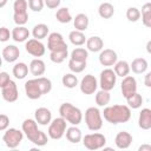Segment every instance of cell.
Instances as JSON below:
<instances>
[{"label":"cell","mask_w":151,"mask_h":151,"mask_svg":"<svg viewBox=\"0 0 151 151\" xmlns=\"http://www.w3.org/2000/svg\"><path fill=\"white\" fill-rule=\"evenodd\" d=\"M86 61H76L70 59L68 60V68L72 73H81L86 68Z\"/></svg>","instance_id":"f35d334b"},{"label":"cell","mask_w":151,"mask_h":151,"mask_svg":"<svg viewBox=\"0 0 151 151\" xmlns=\"http://www.w3.org/2000/svg\"><path fill=\"white\" fill-rule=\"evenodd\" d=\"M1 66H2V57L0 55V67H1Z\"/></svg>","instance_id":"f907efd6"},{"label":"cell","mask_w":151,"mask_h":151,"mask_svg":"<svg viewBox=\"0 0 151 151\" xmlns=\"http://www.w3.org/2000/svg\"><path fill=\"white\" fill-rule=\"evenodd\" d=\"M25 93L27 98L35 100L42 94H47L52 90V81L46 77H35L34 79H28L25 83Z\"/></svg>","instance_id":"6da1fadb"},{"label":"cell","mask_w":151,"mask_h":151,"mask_svg":"<svg viewBox=\"0 0 151 151\" xmlns=\"http://www.w3.org/2000/svg\"><path fill=\"white\" fill-rule=\"evenodd\" d=\"M85 123L90 131H99L103 127V116L98 107L91 106L85 111Z\"/></svg>","instance_id":"5b68a950"},{"label":"cell","mask_w":151,"mask_h":151,"mask_svg":"<svg viewBox=\"0 0 151 151\" xmlns=\"http://www.w3.org/2000/svg\"><path fill=\"white\" fill-rule=\"evenodd\" d=\"M66 120L63 117H58L51 120V123L48 124V129H47V136L51 139L58 140L60 138H63L65 136V131H66Z\"/></svg>","instance_id":"ba28073f"},{"label":"cell","mask_w":151,"mask_h":151,"mask_svg":"<svg viewBox=\"0 0 151 151\" xmlns=\"http://www.w3.org/2000/svg\"><path fill=\"white\" fill-rule=\"evenodd\" d=\"M60 117H63L71 125H79L83 120V112L79 107L72 105L71 103H63L59 107Z\"/></svg>","instance_id":"277c9868"},{"label":"cell","mask_w":151,"mask_h":151,"mask_svg":"<svg viewBox=\"0 0 151 151\" xmlns=\"http://www.w3.org/2000/svg\"><path fill=\"white\" fill-rule=\"evenodd\" d=\"M98 14L103 19H110L114 14V7L110 2H101L98 7Z\"/></svg>","instance_id":"83f0119b"},{"label":"cell","mask_w":151,"mask_h":151,"mask_svg":"<svg viewBox=\"0 0 151 151\" xmlns=\"http://www.w3.org/2000/svg\"><path fill=\"white\" fill-rule=\"evenodd\" d=\"M144 84L146 87H151V72H147L144 76Z\"/></svg>","instance_id":"bcb514c9"},{"label":"cell","mask_w":151,"mask_h":151,"mask_svg":"<svg viewBox=\"0 0 151 151\" xmlns=\"http://www.w3.org/2000/svg\"><path fill=\"white\" fill-rule=\"evenodd\" d=\"M22 139H24V132L14 127L6 129L2 136V142L9 149H17L21 144Z\"/></svg>","instance_id":"9c48e42d"},{"label":"cell","mask_w":151,"mask_h":151,"mask_svg":"<svg viewBox=\"0 0 151 151\" xmlns=\"http://www.w3.org/2000/svg\"><path fill=\"white\" fill-rule=\"evenodd\" d=\"M99 63L103 66H113L116 61L118 60V55L116 51L111 48H103L99 53Z\"/></svg>","instance_id":"2e32d148"},{"label":"cell","mask_w":151,"mask_h":151,"mask_svg":"<svg viewBox=\"0 0 151 151\" xmlns=\"http://www.w3.org/2000/svg\"><path fill=\"white\" fill-rule=\"evenodd\" d=\"M29 34H31V32L25 26H15L12 29V32H11L12 39L15 42H24V41H26L29 38Z\"/></svg>","instance_id":"ffe728a7"},{"label":"cell","mask_w":151,"mask_h":151,"mask_svg":"<svg viewBox=\"0 0 151 151\" xmlns=\"http://www.w3.org/2000/svg\"><path fill=\"white\" fill-rule=\"evenodd\" d=\"M65 136H66V139L70 143H73V144L79 143L83 138L81 130L79 127H77V125H72V126L67 127L66 131H65Z\"/></svg>","instance_id":"d4e9b609"},{"label":"cell","mask_w":151,"mask_h":151,"mask_svg":"<svg viewBox=\"0 0 151 151\" xmlns=\"http://www.w3.org/2000/svg\"><path fill=\"white\" fill-rule=\"evenodd\" d=\"M150 45H151V41H147V45H146V47H147V52L150 53L151 51H150Z\"/></svg>","instance_id":"681fc988"},{"label":"cell","mask_w":151,"mask_h":151,"mask_svg":"<svg viewBox=\"0 0 151 151\" xmlns=\"http://www.w3.org/2000/svg\"><path fill=\"white\" fill-rule=\"evenodd\" d=\"M83 144L87 150L96 151L99 149H103L106 144V137L103 133L99 132H93V133H87L83 138Z\"/></svg>","instance_id":"8992f818"},{"label":"cell","mask_w":151,"mask_h":151,"mask_svg":"<svg viewBox=\"0 0 151 151\" xmlns=\"http://www.w3.org/2000/svg\"><path fill=\"white\" fill-rule=\"evenodd\" d=\"M132 134L127 131H119L117 134H116V138H114V144L118 149L120 150H125V149H129L130 145L132 144Z\"/></svg>","instance_id":"e0dca14e"},{"label":"cell","mask_w":151,"mask_h":151,"mask_svg":"<svg viewBox=\"0 0 151 151\" xmlns=\"http://www.w3.org/2000/svg\"><path fill=\"white\" fill-rule=\"evenodd\" d=\"M111 100V94L110 91L100 90L96 93V104L98 106H106Z\"/></svg>","instance_id":"d590c367"},{"label":"cell","mask_w":151,"mask_h":151,"mask_svg":"<svg viewBox=\"0 0 151 151\" xmlns=\"http://www.w3.org/2000/svg\"><path fill=\"white\" fill-rule=\"evenodd\" d=\"M27 0H15L13 4V20L17 26H24L28 21Z\"/></svg>","instance_id":"52a82bcc"},{"label":"cell","mask_w":151,"mask_h":151,"mask_svg":"<svg viewBox=\"0 0 151 151\" xmlns=\"http://www.w3.org/2000/svg\"><path fill=\"white\" fill-rule=\"evenodd\" d=\"M120 91L124 98L129 97L130 94L137 92V80L132 76H126L123 78L122 84H120Z\"/></svg>","instance_id":"9a60e30c"},{"label":"cell","mask_w":151,"mask_h":151,"mask_svg":"<svg viewBox=\"0 0 151 151\" xmlns=\"http://www.w3.org/2000/svg\"><path fill=\"white\" fill-rule=\"evenodd\" d=\"M86 48L87 51L90 52H100L103 48H104V41L98 35H93V37H90L88 39H86Z\"/></svg>","instance_id":"603a6c76"},{"label":"cell","mask_w":151,"mask_h":151,"mask_svg":"<svg viewBox=\"0 0 151 151\" xmlns=\"http://www.w3.org/2000/svg\"><path fill=\"white\" fill-rule=\"evenodd\" d=\"M138 150H139V151H151V145H147V144L142 145V146H139Z\"/></svg>","instance_id":"7dc6e473"},{"label":"cell","mask_w":151,"mask_h":151,"mask_svg":"<svg viewBox=\"0 0 151 151\" xmlns=\"http://www.w3.org/2000/svg\"><path fill=\"white\" fill-rule=\"evenodd\" d=\"M116 83H117V76L112 68H104L100 72L98 85L100 86L101 90L111 91L114 88Z\"/></svg>","instance_id":"30bf717a"},{"label":"cell","mask_w":151,"mask_h":151,"mask_svg":"<svg viewBox=\"0 0 151 151\" xmlns=\"http://www.w3.org/2000/svg\"><path fill=\"white\" fill-rule=\"evenodd\" d=\"M21 130L24 134L27 137V139L37 146H44L48 142L47 134L38 129V123L35 122V119H25L21 124Z\"/></svg>","instance_id":"3957f363"},{"label":"cell","mask_w":151,"mask_h":151,"mask_svg":"<svg viewBox=\"0 0 151 151\" xmlns=\"http://www.w3.org/2000/svg\"><path fill=\"white\" fill-rule=\"evenodd\" d=\"M88 57V51L85 50L84 47H77L71 52L70 59L76 60V61H86Z\"/></svg>","instance_id":"e575fe53"},{"label":"cell","mask_w":151,"mask_h":151,"mask_svg":"<svg viewBox=\"0 0 151 151\" xmlns=\"http://www.w3.org/2000/svg\"><path fill=\"white\" fill-rule=\"evenodd\" d=\"M7 1H8V0H0V8L5 7V6L7 5Z\"/></svg>","instance_id":"c3c4849f"},{"label":"cell","mask_w":151,"mask_h":151,"mask_svg":"<svg viewBox=\"0 0 151 151\" xmlns=\"http://www.w3.org/2000/svg\"><path fill=\"white\" fill-rule=\"evenodd\" d=\"M9 126V118L7 114L0 113V131H5Z\"/></svg>","instance_id":"7bdbcfd3"},{"label":"cell","mask_w":151,"mask_h":151,"mask_svg":"<svg viewBox=\"0 0 151 151\" xmlns=\"http://www.w3.org/2000/svg\"><path fill=\"white\" fill-rule=\"evenodd\" d=\"M48 32H50V28L46 24H37L32 29V35L34 39L41 40L48 35Z\"/></svg>","instance_id":"f1b7e54d"},{"label":"cell","mask_w":151,"mask_h":151,"mask_svg":"<svg viewBox=\"0 0 151 151\" xmlns=\"http://www.w3.org/2000/svg\"><path fill=\"white\" fill-rule=\"evenodd\" d=\"M113 71L116 73L117 77H126L129 73H130V64L126 61V60H117L116 64L113 65Z\"/></svg>","instance_id":"4316f807"},{"label":"cell","mask_w":151,"mask_h":151,"mask_svg":"<svg viewBox=\"0 0 151 151\" xmlns=\"http://www.w3.org/2000/svg\"><path fill=\"white\" fill-rule=\"evenodd\" d=\"M66 57H68V50L50 52V59L54 64H61L66 59Z\"/></svg>","instance_id":"74e56055"},{"label":"cell","mask_w":151,"mask_h":151,"mask_svg":"<svg viewBox=\"0 0 151 151\" xmlns=\"http://www.w3.org/2000/svg\"><path fill=\"white\" fill-rule=\"evenodd\" d=\"M11 81V77L7 72H0V88L5 87Z\"/></svg>","instance_id":"ee69618b"},{"label":"cell","mask_w":151,"mask_h":151,"mask_svg":"<svg viewBox=\"0 0 151 151\" xmlns=\"http://www.w3.org/2000/svg\"><path fill=\"white\" fill-rule=\"evenodd\" d=\"M126 19L131 22H136L140 19V11L137 7H129L126 9Z\"/></svg>","instance_id":"ab89813d"},{"label":"cell","mask_w":151,"mask_h":151,"mask_svg":"<svg viewBox=\"0 0 151 151\" xmlns=\"http://www.w3.org/2000/svg\"><path fill=\"white\" fill-rule=\"evenodd\" d=\"M79 87H80V91L84 94H93L98 88V80L94 76L86 74L81 79V81L79 84Z\"/></svg>","instance_id":"4fadbf2b"},{"label":"cell","mask_w":151,"mask_h":151,"mask_svg":"<svg viewBox=\"0 0 151 151\" xmlns=\"http://www.w3.org/2000/svg\"><path fill=\"white\" fill-rule=\"evenodd\" d=\"M61 83L67 88H74L78 85V78L74 73H66L61 78Z\"/></svg>","instance_id":"8d00e7d4"},{"label":"cell","mask_w":151,"mask_h":151,"mask_svg":"<svg viewBox=\"0 0 151 151\" xmlns=\"http://www.w3.org/2000/svg\"><path fill=\"white\" fill-rule=\"evenodd\" d=\"M125 99H126L127 106H129L130 109H133V110L139 109V107L142 106L143 101H144V99H143L142 94H139L138 92H134V93L130 94V96H129V97H126Z\"/></svg>","instance_id":"1f68e13d"},{"label":"cell","mask_w":151,"mask_h":151,"mask_svg":"<svg viewBox=\"0 0 151 151\" xmlns=\"http://www.w3.org/2000/svg\"><path fill=\"white\" fill-rule=\"evenodd\" d=\"M138 126L142 130H150L151 129V110L145 107L142 109L138 116Z\"/></svg>","instance_id":"7402d4cb"},{"label":"cell","mask_w":151,"mask_h":151,"mask_svg":"<svg viewBox=\"0 0 151 151\" xmlns=\"http://www.w3.org/2000/svg\"><path fill=\"white\" fill-rule=\"evenodd\" d=\"M12 73L17 79H25L26 76L28 74V66L25 63H21V61L15 63L14 66H13Z\"/></svg>","instance_id":"4dcf8cb0"},{"label":"cell","mask_w":151,"mask_h":151,"mask_svg":"<svg viewBox=\"0 0 151 151\" xmlns=\"http://www.w3.org/2000/svg\"><path fill=\"white\" fill-rule=\"evenodd\" d=\"M47 48L50 50V52H55V51L68 50V46L60 33L52 32V33H48L47 35Z\"/></svg>","instance_id":"8fae6325"},{"label":"cell","mask_w":151,"mask_h":151,"mask_svg":"<svg viewBox=\"0 0 151 151\" xmlns=\"http://www.w3.org/2000/svg\"><path fill=\"white\" fill-rule=\"evenodd\" d=\"M1 96H2L4 100L7 103L17 101L19 98V91H18V86H17L15 81L11 80L5 87H2L1 88Z\"/></svg>","instance_id":"5bb4252c"},{"label":"cell","mask_w":151,"mask_h":151,"mask_svg":"<svg viewBox=\"0 0 151 151\" xmlns=\"http://www.w3.org/2000/svg\"><path fill=\"white\" fill-rule=\"evenodd\" d=\"M60 2H61V0H44L45 6H46L47 8H50V9H55V8H58V7L60 6Z\"/></svg>","instance_id":"f6af8a7d"},{"label":"cell","mask_w":151,"mask_h":151,"mask_svg":"<svg viewBox=\"0 0 151 151\" xmlns=\"http://www.w3.org/2000/svg\"><path fill=\"white\" fill-rule=\"evenodd\" d=\"M34 119L39 125L46 126L52 120V112L47 107H38L34 112Z\"/></svg>","instance_id":"ac0fdd59"},{"label":"cell","mask_w":151,"mask_h":151,"mask_svg":"<svg viewBox=\"0 0 151 151\" xmlns=\"http://www.w3.org/2000/svg\"><path fill=\"white\" fill-rule=\"evenodd\" d=\"M72 20H73L74 28L78 29V31H81V32L86 31L87 27H88V24H90L88 17H87L86 14H84V13L77 14V15L74 17V19H72Z\"/></svg>","instance_id":"484cf974"},{"label":"cell","mask_w":151,"mask_h":151,"mask_svg":"<svg viewBox=\"0 0 151 151\" xmlns=\"http://www.w3.org/2000/svg\"><path fill=\"white\" fill-rule=\"evenodd\" d=\"M25 50H26V52H27L28 54H31V55H33V57H35V58L42 57V55L45 54V52H46L45 45H44L40 40L34 39V38L26 40Z\"/></svg>","instance_id":"7c38bea8"},{"label":"cell","mask_w":151,"mask_h":151,"mask_svg":"<svg viewBox=\"0 0 151 151\" xmlns=\"http://www.w3.org/2000/svg\"><path fill=\"white\" fill-rule=\"evenodd\" d=\"M55 19L60 24H68L70 21H72L73 18H72L71 12L67 7H60L55 13Z\"/></svg>","instance_id":"d6a6232c"},{"label":"cell","mask_w":151,"mask_h":151,"mask_svg":"<svg viewBox=\"0 0 151 151\" xmlns=\"http://www.w3.org/2000/svg\"><path fill=\"white\" fill-rule=\"evenodd\" d=\"M1 57L7 63H15L20 57V50L15 45H7L2 50Z\"/></svg>","instance_id":"d6986e66"},{"label":"cell","mask_w":151,"mask_h":151,"mask_svg":"<svg viewBox=\"0 0 151 151\" xmlns=\"http://www.w3.org/2000/svg\"><path fill=\"white\" fill-rule=\"evenodd\" d=\"M68 40H70L71 44L74 45V46H81V45L85 44L86 37H85L84 32L78 31V29H74V31H71V32H70V34H68Z\"/></svg>","instance_id":"f546056e"},{"label":"cell","mask_w":151,"mask_h":151,"mask_svg":"<svg viewBox=\"0 0 151 151\" xmlns=\"http://www.w3.org/2000/svg\"><path fill=\"white\" fill-rule=\"evenodd\" d=\"M140 17H142V22L145 27H151V4L150 2H146L143 5L142 7V13H140Z\"/></svg>","instance_id":"836d02e7"},{"label":"cell","mask_w":151,"mask_h":151,"mask_svg":"<svg viewBox=\"0 0 151 151\" xmlns=\"http://www.w3.org/2000/svg\"><path fill=\"white\" fill-rule=\"evenodd\" d=\"M9 39H12V35H11L9 29L7 27H5V26L0 27V42H6Z\"/></svg>","instance_id":"b9f144b4"},{"label":"cell","mask_w":151,"mask_h":151,"mask_svg":"<svg viewBox=\"0 0 151 151\" xmlns=\"http://www.w3.org/2000/svg\"><path fill=\"white\" fill-rule=\"evenodd\" d=\"M149 67L147 60L145 58H136L132 60V63L130 64V70L136 73V74H143L146 72Z\"/></svg>","instance_id":"cb8c5ba5"},{"label":"cell","mask_w":151,"mask_h":151,"mask_svg":"<svg viewBox=\"0 0 151 151\" xmlns=\"http://www.w3.org/2000/svg\"><path fill=\"white\" fill-rule=\"evenodd\" d=\"M28 70L32 73V76H34V77H41V76H44V73L46 71V65H45L44 60H41L40 58H34L29 63Z\"/></svg>","instance_id":"44dd1931"},{"label":"cell","mask_w":151,"mask_h":151,"mask_svg":"<svg viewBox=\"0 0 151 151\" xmlns=\"http://www.w3.org/2000/svg\"><path fill=\"white\" fill-rule=\"evenodd\" d=\"M27 5L28 8L32 9L33 12H41L45 6L44 0H27Z\"/></svg>","instance_id":"60d3db41"},{"label":"cell","mask_w":151,"mask_h":151,"mask_svg":"<svg viewBox=\"0 0 151 151\" xmlns=\"http://www.w3.org/2000/svg\"><path fill=\"white\" fill-rule=\"evenodd\" d=\"M104 119L113 125L122 124V123H127L131 118V109L127 105H111L104 109L103 114Z\"/></svg>","instance_id":"7a4b0ae2"}]
</instances>
